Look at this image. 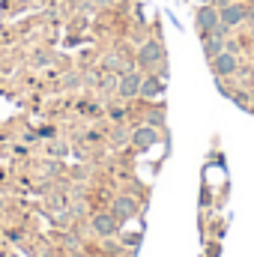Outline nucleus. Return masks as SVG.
<instances>
[{
	"label": "nucleus",
	"mask_w": 254,
	"mask_h": 257,
	"mask_svg": "<svg viewBox=\"0 0 254 257\" xmlns=\"http://www.w3.org/2000/svg\"><path fill=\"white\" fill-rule=\"evenodd\" d=\"M111 212H114V218L123 224V221H129L135 212H138V203H135V197H129V194H123V197H117L114 203H111Z\"/></svg>",
	"instance_id": "nucleus-9"
},
{
	"label": "nucleus",
	"mask_w": 254,
	"mask_h": 257,
	"mask_svg": "<svg viewBox=\"0 0 254 257\" xmlns=\"http://www.w3.org/2000/svg\"><path fill=\"white\" fill-rule=\"evenodd\" d=\"M218 18H221V24H227V27L233 30V27H239V24L248 18V9H245L242 3H224V6L218 9Z\"/></svg>",
	"instance_id": "nucleus-5"
},
{
	"label": "nucleus",
	"mask_w": 254,
	"mask_h": 257,
	"mask_svg": "<svg viewBox=\"0 0 254 257\" xmlns=\"http://www.w3.org/2000/svg\"><path fill=\"white\" fill-rule=\"evenodd\" d=\"M200 39H203V57H206V60L218 57V54L224 51V45H227V39L218 36V33H200Z\"/></svg>",
	"instance_id": "nucleus-10"
},
{
	"label": "nucleus",
	"mask_w": 254,
	"mask_h": 257,
	"mask_svg": "<svg viewBox=\"0 0 254 257\" xmlns=\"http://www.w3.org/2000/svg\"><path fill=\"white\" fill-rule=\"evenodd\" d=\"M159 144V128L156 126H138L135 132H132V147L138 150V153H147L150 147H156Z\"/></svg>",
	"instance_id": "nucleus-3"
},
{
	"label": "nucleus",
	"mask_w": 254,
	"mask_h": 257,
	"mask_svg": "<svg viewBox=\"0 0 254 257\" xmlns=\"http://www.w3.org/2000/svg\"><path fill=\"white\" fill-rule=\"evenodd\" d=\"M147 126L165 128V108H150V114H147Z\"/></svg>",
	"instance_id": "nucleus-11"
},
{
	"label": "nucleus",
	"mask_w": 254,
	"mask_h": 257,
	"mask_svg": "<svg viewBox=\"0 0 254 257\" xmlns=\"http://www.w3.org/2000/svg\"><path fill=\"white\" fill-rule=\"evenodd\" d=\"M248 102H251V105H254V90H251V96H248Z\"/></svg>",
	"instance_id": "nucleus-16"
},
{
	"label": "nucleus",
	"mask_w": 254,
	"mask_h": 257,
	"mask_svg": "<svg viewBox=\"0 0 254 257\" xmlns=\"http://www.w3.org/2000/svg\"><path fill=\"white\" fill-rule=\"evenodd\" d=\"M141 81H144V75H141L138 69H129V72L120 75L117 93H120L123 99H138V96H141Z\"/></svg>",
	"instance_id": "nucleus-2"
},
{
	"label": "nucleus",
	"mask_w": 254,
	"mask_h": 257,
	"mask_svg": "<svg viewBox=\"0 0 254 257\" xmlns=\"http://www.w3.org/2000/svg\"><path fill=\"white\" fill-rule=\"evenodd\" d=\"M162 93H165V78H159V75H144V81H141V99L156 102V99H162Z\"/></svg>",
	"instance_id": "nucleus-7"
},
{
	"label": "nucleus",
	"mask_w": 254,
	"mask_h": 257,
	"mask_svg": "<svg viewBox=\"0 0 254 257\" xmlns=\"http://www.w3.org/2000/svg\"><path fill=\"white\" fill-rule=\"evenodd\" d=\"M111 117H114V120H123V117H126V108H111Z\"/></svg>",
	"instance_id": "nucleus-12"
},
{
	"label": "nucleus",
	"mask_w": 254,
	"mask_h": 257,
	"mask_svg": "<svg viewBox=\"0 0 254 257\" xmlns=\"http://www.w3.org/2000/svg\"><path fill=\"white\" fill-rule=\"evenodd\" d=\"M39 135H42V138H54V128H51V126H45L42 132H39Z\"/></svg>",
	"instance_id": "nucleus-15"
},
{
	"label": "nucleus",
	"mask_w": 254,
	"mask_h": 257,
	"mask_svg": "<svg viewBox=\"0 0 254 257\" xmlns=\"http://www.w3.org/2000/svg\"><path fill=\"white\" fill-rule=\"evenodd\" d=\"M209 69H212V75L215 78H230V75H236V69H239V57L233 54V51H221L218 57H212L209 60Z\"/></svg>",
	"instance_id": "nucleus-1"
},
{
	"label": "nucleus",
	"mask_w": 254,
	"mask_h": 257,
	"mask_svg": "<svg viewBox=\"0 0 254 257\" xmlns=\"http://www.w3.org/2000/svg\"><path fill=\"white\" fill-rule=\"evenodd\" d=\"M194 24H197V30L200 33H212L218 24H221V18H218V6H200L197 9V15H194Z\"/></svg>",
	"instance_id": "nucleus-6"
},
{
	"label": "nucleus",
	"mask_w": 254,
	"mask_h": 257,
	"mask_svg": "<svg viewBox=\"0 0 254 257\" xmlns=\"http://www.w3.org/2000/svg\"><path fill=\"white\" fill-rule=\"evenodd\" d=\"M165 60V48H162V42L159 39H150V42H144L141 48H138V63L141 66H156Z\"/></svg>",
	"instance_id": "nucleus-4"
},
{
	"label": "nucleus",
	"mask_w": 254,
	"mask_h": 257,
	"mask_svg": "<svg viewBox=\"0 0 254 257\" xmlns=\"http://www.w3.org/2000/svg\"><path fill=\"white\" fill-rule=\"evenodd\" d=\"M123 141H126V132H123V128H117V132H114V144H123Z\"/></svg>",
	"instance_id": "nucleus-14"
},
{
	"label": "nucleus",
	"mask_w": 254,
	"mask_h": 257,
	"mask_svg": "<svg viewBox=\"0 0 254 257\" xmlns=\"http://www.w3.org/2000/svg\"><path fill=\"white\" fill-rule=\"evenodd\" d=\"M120 230V221L114 218V212H99L93 215V233L96 236H114Z\"/></svg>",
	"instance_id": "nucleus-8"
},
{
	"label": "nucleus",
	"mask_w": 254,
	"mask_h": 257,
	"mask_svg": "<svg viewBox=\"0 0 254 257\" xmlns=\"http://www.w3.org/2000/svg\"><path fill=\"white\" fill-rule=\"evenodd\" d=\"M51 153H54V156H66V144H54Z\"/></svg>",
	"instance_id": "nucleus-13"
}]
</instances>
